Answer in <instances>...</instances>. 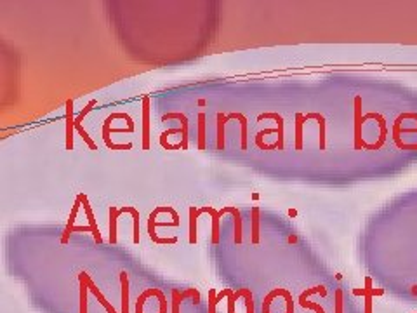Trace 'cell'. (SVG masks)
Segmentation results:
<instances>
[{
    "label": "cell",
    "instance_id": "cell-1",
    "mask_svg": "<svg viewBox=\"0 0 417 313\" xmlns=\"http://www.w3.org/2000/svg\"><path fill=\"white\" fill-rule=\"evenodd\" d=\"M162 212H167V214L172 216V221H174L176 226H179L181 224V218L179 214L174 211V209L171 207V205H158V207L153 209V212L150 214L148 218V235H150V239L153 240L155 244H158V246H162V244H176L177 242V239L176 237H171V239H160L158 235H156V216L162 214Z\"/></svg>",
    "mask_w": 417,
    "mask_h": 313
},
{
    "label": "cell",
    "instance_id": "cell-2",
    "mask_svg": "<svg viewBox=\"0 0 417 313\" xmlns=\"http://www.w3.org/2000/svg\"><path fill=\"white\" fill-rule=\"evenodd\" d=\"M162 120H179L181 122V150H188V141H190V122H188V117L184 113H177V112H172V113H165L162 117Z\"/></svg>",
    "mask_w": 417,
    "mask_h": 313
},
{
    "label": "cell",
    "instance_id": "cell-3",
    "mask_svg": "<svg viewBox=\"0 0 417 313\" xmlns=\"http://www.w3.org/2000/svg\"><path fill=\"white\" fill-rule=\"evenodd\" d=\"M363 117H362V98L356 96L355 98V148H367V143H363L362 137V127H363Z\"/></svg>",
    "mask_w": 417,
    "mask_h": 313
},
{
    "label": "cell",
    "instance_id": "cell-4",
    "mask_svg": "<svg viewBox=\"0 0 417 313\" xmlns=\"http://www.w3.org/2000/svg\"><path fill=\"white\" fill-rule=\"evenodd\" d=\"M219 214H231L233 216V223H235V233L233 239L235 244H242L243 240V226H242V216H240V211H238L235 205H228V207L219 209Z\"/></svg>",
    "mask_w": 417,
    "mask_h": 313
},
{
    "label": "cell",
    "instance_id": "cell-5",
    "mask_svg": "<svg viewBox=\"0 0 417 313\" xmlns=\"http://www.w3.org/2000/svg\"><path fill=\"white\" fill-rule=\"evenodd\" d=\"M150 105L152 99L150 96H144L141 101V108H143V150H150Z\"/></svg>",
    "mask_w": 417,
    "mask_h": 313
},
{
    "label": "cell",
    "instance_id": "cell-6",
    "mask_svg": "<svg viewBox=\"0 0 417 313\" xmlns=\"http://www.w3.org/2000/svg\"><path fill=\"white\" fill-rule=\"evenodd\" d=\"M65 110H66V150H73V133H75V113H73V101L68 99L66 105H65Z\"/></svg>",
    "mask_w": 417,
    "mask_h": 313
},
{
    "label": "cell",
    "instance_id": "cell-7",
    "mask_svg": "<svg viewBox=\"0 0 417 313\" xmlns=\"http://www.w3.org/2000/svg\"><path fill=\"white\" fill-rule=\"evenodd\" d=\"M77 197L80 199V202H82V205H84V211H86V216H87V219H89V226L94 230V240H96L98 244H101L103 237H101V231H99L98 224H96V219H94V212H92V209H90L89 199H87L86 193H78Z\"/></svg>",
    "mask_w": 417,
    "mask_h": 313
},
{
    "label": "cell",
    "instance_id": "cell-8",
    "mask_svg": "<svg viewBox=\"0 0 417 313\" xmlns=\"http://www.w3.org/2000/svg\"><path fill=\"white\" fill-rule=\"evenodd\" d=\"M80 205H82V202H80V199L77 197V199H75L73 207H71L70 218H68L66 228H65V231H63L61 244H66L68 240H70V235H71V230H73V226H75V221H77V214H78V209H80Z\"/></svg>",
    "mask_w": 417,
    "mask_h": 313
},
{
    "label": "cell",
    "instance_id": "cell-9",
    "mask_svg": "<svg viewBox=\"0 0 417 313\" xmlns=\"http://www.w3.org/2000/svg\"><path fill=\"white\" fill-rule=\"evenodd\" d=\"M198 211H200V214H203V212H209V214H211V219H212V244H218L219 242V219H221L219 211H216V209L211 207V205L200 207Z\"/></svg>",
    "mask_w": 417,
    "mask_h": 313
},
{
    "label": "cell",
    "instance_id": "cell-10",
    "mask_svg": "<svg viewBox=\"0 0 417 313\" xmlns=\"http://www.w3.org/2000/svg\"><path fill=\"white\" fill-rule=\"evenodd\" d=\"M125 212H129L132 216V221H134V244H139L141 240V233H139V211L132 205H125V207H120L117 211V214H125Z\"/></svg>",
    "mask_w": 417,
    "mask_h": 313
},
{
    "label": "cell",
    "instance_id": "cell-11",
    "mask_svg": "<svg viewBox=\"0 0 417 313\" xmlns=\"http://www.w3.org/2000/svg\"><path fill=\"white\" fill-rule=\"evenodd\" d=\"M216 120H218V150H224V139H226V133H224V127H226V122L230 120L228 118V115L221 113L219 112L218 115H216Z\"/></svg>",
    "mask_w": 417,
    "mask_h": 313
},
{
    "label": "cell",
    "instance_id": "cell-12",
    "mask_svg": "<svg viewBox=\"0 0 417 313\" xmlns=\"http://www.w3.org/2000/svg\"><path fill=\"white\" fill-rule=\"evenodd\" d=\"M250 242H259V207L254 205L250 211Z\"/></svg>",
    "mask_w": 417,
    "mask_h": 313
},
{
    "label": "cell",
    "instance_id": "cell-13",
    "mask_svg": "<svg viewBox=\"0 0 417 313\" xmlns=\"http://www.w3.org/2000/svg\"><path fill=\"white\" fill-rule=\"evenodd\" d=\"M200 211L195 207V205H191L190 207V244H197L198 240V231H197V223H198V218H200Z\"/></svg>",
    "mask_w": 417,
    "mask_h": 313
},
{
    "label": "cell",
    "instance_id": "cell-14",
    "mask_svg": "<svg viewBox=\"0 0 417 313\" xmlns=\"http://www.w3.org/2000/svg\"><path fill=\"white\" fill-rule=\"evenodd\" d=\"M101 136H103V141H105V145H106V148H108V150H132V146H134L132 143H113V141L110 139L108 127H105V125H103Z\"/></svg>",
    "mask_w": 417,
    "mask_h": 313
},
{
    "label": "cell",
    "instance_id": "cell-15",
    "mask_svg": "<svg viewBox=\"0 0 417 313\" xmlns=\"http://www.w3.org/2000/svg\"><path fill=\"white\" fill-rule=\"evenodd\" d=\"M207 117L205 113H198V127H197V134H198V143H197V146H198V150H205V139H207Z\"/></svg>",
    "mask_w": 417,
    "mask_h": 313
},
{
    "label": "cell",
    "instance_id": "cell-16",
    "mask_svg": "<svg viewBox=\"0 0 417 313\" xmlns=\"http://www.w3.org/2000/svg\"><path fill=\"white\" fill-rule=\"evenodd\" d=\"M228 118L240 122V129H242V150H247V117L243 113L233 112V113L228 115Z\"/></svg>",
    "mask_w": 417,
    "mask_h": 313
},
{
    "label": "cell",
    "instance_id": "cell-17",
    "mask_svg": "<svg viewBox=\"0 0 417 313\" xmlns=\"http://www.w3.org/2000/svg\"><path fill=\"white\" fill-rule=\"evenodd\" d=\"M309 118H315V120L318 122V127H320V150L324 152V150H325V125H327V122H325L324 115H320V113H308V115H306V120H309Z\"/></svg>",
    "mask_w": 417,
    "mask_h": 313
},
{
    "label": "cell",
    "instance_id": "cell-18",
    "mask_svg": "<svg viewBox=\"0 0 417 313\" xmlns=\"http://www.w3.org/2000/svg\"><path fill=\"white\" fill-rule=\"evenodd\" d=\"M118 209L117 207H110V242L117 244V221H118Z\"/></svg>",
    "mask_w": 417,
    "mask_h": 313
},
{
    "label": "cell",
    "instance_id": "cell-19",
    "mask_svg": "<svg viewBox=\"0 0 417 313\" xmlns=\"http://www.w3.org/2000/svg\"><path fill=\"white\" fill-rule=\"evenodd\" d=\"M306 122V115L297 113L296 115V150H303V125Z\"/></svg>",
    "mask_w": 417,
    "mask_h": 313
},
{
    "label": "cell",
    "instance_id": "cell-20",
    "mask_svg": "<svg viewBox=\"0 0 417 313\" xmlns=\"http://www.w3.org/2000/svg\"><path fill=\"white\" fill-rule=\"evenodd\" d=\"M355 294H362V296H365V313H371V303H372V296L374 294H382L381 289H371V291H363V289H355Z\"/></svg>",
    "mask_w": 417,
    "mask_h": 313
},
{
    "label": "cell",
    "instance_id": "cell-21",
    "mask_svg": "<svg viewBox=\"0 0 417 313\" xmlns=\"http://www.w3.org/2000/svg\"><path fill=\"white\" fill-rule=\"evenodd\" d=\"M160 145H162V148L164 150H181V143H177V145H171V143H167V134L165 133L160 134Z\"/></svg>",
    "mask_w": 417,
    "mask_h": 313
},
{
    "label": "cell",
    "instance_id": "cell-22",
    "mask_svg": "<svg viewBox=\"0 0 417 313\" xmlns=\"http://www.w3.org/2000/svg\"><path fill=\"white\" fill-rule=\"evenodd\" d=\"M343 294H341V291H337L335 292V313H343Z\"/></svg>",
    "mask_w": 417,
    "mask_h": 313
},
{
    "label": "cell",
    "instance_id": "cell-23",
    "mask_svg": "<svg viewBox=\"0 0 417 313\" xmlns=\"http://www.w3.org/2000/svg\"><path fill=\"white\" fill-rule=\"evenodd\" d=\"M179 294L174 292V313H177V308H179Z\"/></svg>",
    "mask_w": 417,
    "mask_h": 313
}]
</instances>
